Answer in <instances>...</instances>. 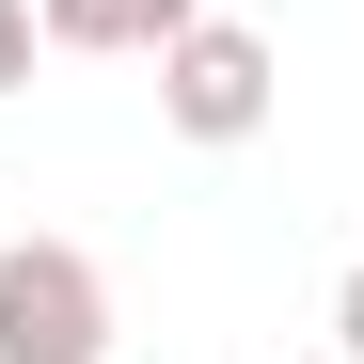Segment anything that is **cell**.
I'll return each instance as SVG.
<instances>
[{"label": "cell", "instance_id": "6da1fadb", "mask_svg": "<svg viewBox=\"0 0 364 364\" xmlns=\"http://www.w3.org/2000/svg\"><path fill=\"white\" fill-rule=\"evenodd\" d=\"M269 111H285V64H269L254 16H191V32L159 48V127H174V143L222 159V143H254Z\"/></svg>", "mask_w": 364, "mask_h": 364}, {"label": "cell", "instance_id": "7a4b0ae2", "mask_svg": "<svg viewBox=\"0 0 364 364\" xmlns=\"http://www.w3.org/2000/svg\"><path fill=\"white\" fill-rule=\"evenodd\" d=\"M0 364H111V269L80 237H0Z\"/></svg>", "mask_w": 364, "mask_h": 364}, {"label": "cell", "instance_id": "3957f363", "mask_svg": "<svg viewBox=\"0 0 364 364\" xmlns=\"http://www.w3.org/2000/svg\"><path fill=\"white\" fill-rule=\"evenodd\" d=\"M32 16H48V48H80V64H159L206 0H32Z\"/></svg>", "mask_w": 364, "mask_h": 364}, {"label": "cell", "instance_id": "277c9868", "mask_svg": "<svg viewBox=\"0 0 364 364\" xmlns=\"http://www.w3.org/2000/svg\"><path fill=\"white\" fill-rule=\"evenodd\" d=\"M32 48H48V16H32V0H0V95L32 80Z\"/></svg>", "mask_w": 364, "mask_h": 364}, {"label": "cell", "instance_id": "5b68a950", "mask_svg": "<svg viewBox=\"0 0 364 364\" xmlns=\"http://www.w3.org/2000/svg\"><path fill=\"white\" fill-rule=\"evenodd\" d=\"M333 348H348V364H364V269H348V285H333Z\"/></svg>", "mask_w": 364, "mask_h": 364}, {"label": "cell", "instance_id": "8992f818", "mask_svg": "<svg viewBox=\"0 0 364 364\" xmlns=\"http://www.w3.org/2000/svg\"><path fill=\"white\" fill-rule=\"evenodd\" d=\"M317 364H348V348H317Z\"/></svg>", "mask_w": 364, "mask_h": 364}]
</instances>
